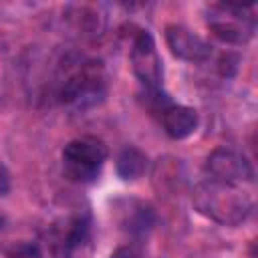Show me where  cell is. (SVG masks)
Instances as JSON below:
<instances>
[{
	"label": "cell",
	"instance_id": "obj_10",
	"mask_svg": "<svg viewBox=\"0 0 258 258\" xmlns=\"http://www.w3.org/2000/svg\"><path fill=\"white\" fill-rule=\"evenodd\" d=\"M161 125L171 139H185L198 129V111L185 105L171 103L161 115Z\"/></svg>",
	"mask_w": 258,
	"mask_h": 258
},
{
	"label": "cell",
	"instance_id": "obj_13",
	"mask_svg": "<svg viewBox=\"0 0 258 258\" xmlns=\"http://www.w3.org/2000/svg\"><path fill=\"white\" fill-rule=\"evenodd\" d=\"M8 258H40L36 244H18L8 252Z\"/></svg>",
	"mask_w": 258,
	"mask_h": 258
},
{
	"label": "cell",
	"instance_id": "obj_8",
	"mask_svg": "<svg viewBox=\"0 0 258 258\" xmlns=\"http://www.w3.org/2000/svg\"><path fill=\"white\" fill-rule=\"evenodd\" d=\"M165 42L177 58L189 62H202L212 52V46L204 38H200L181 24H169L165 28Z\"/></svg>",
	"mask_w": 258,
	"mask_h": 258
},
{
	"label": "cell",
	"instance_id": "obj_4",
	"mask_svg": "<svg viewBox=\"0 0 258 258\" xmlns=\"http://www.w3.org/2000/svg\"><path fill=\"white\" fill-rule=\"evenodd\" d=\"M107 155H109L107 145L101 139H97V137L73 139L62 149V169H64V175L71 181H77V183L93 181L99 175Z\"/></svg>",
	"mask_w": 258,
	"mask_h": 258
},
{
	"label": "cell",
	"instance_id": "obj_14",
	"mask_svg": "<svg viewBox=\"0 0 258 258\" xmlns=\"http://www.w3.org/2000/svg\"><path fill=\"white\" fill-rule=\"evenodd\" d=\"M218 67H220V73L224 77H232L234 71H236V67H238V56H234V54H222Z\"/></svg>",
	"mask_w": 258,
	"mask_h": 258
},
{
	"label": "cell",
	"instance_id": "obj_7",
	"mask_svg": "<svg viewBox=\"0 0 258 258\" xmlns=\"http://www.w3.org/2000/svg\"><path fill=\"white\" fill-rule=\"evenodd\" d=\"M206 171L212 175L210 179L236 183V181H250L252 179V165L250 161L232 147H218L206 159Z\"/></svg>",
	"mask_w": 258,
	"mask_h": 258
},
{
	"label": "cell",
	"instance_id": "obj_16",
	"mask_svg": "<svg viewBox=\"0 0 258 258\" xmlns=\"http://www.w3.org/2000/svg\"><path fill=\"white\" fill-rule=\"evenodd\" d=\"M10 189V175L4 167H0V196H4Z\"/></svg>",
	"mask_w": 258,
	"mask_h": 258
},
{
	"label": "cell",
	"instance_id": "obj_9",
	"mask_svg": "<svg viewBox=\"0 0 258 258\" xmlns=\"http://www.w3.org/2000/svg\"><path fill=\"white\" fill-rule=\"evenodd\" d=\"M115 218L131 236H143L147 234L155 224V212L149 204L139 200H123L115 206Z\"/></svg>",
	"mask_w": 258,
	"mask_h": 258
},
{
	"label": "cell",
	"instance_id": "obj_1",
	"mask_svg": "<svg viewBox=\"0 0 258 258\" xmlns=\"http://www.w3.org/2000/svg\"><path fill=\"white\" fill-rule=\"evenodd\" d=\"M191 204L202 216L222 226L242 224L252 210V200L240 187L216 179L198 183L191 191Z\"/></svg>",
	"mask_w": 258,
	"mask_h": 258
},
{
	"label": "cell",
	"instance_id": "obj_15",
	"mask_svg": "<svg viewBox=\"0 0 258 258\" xmlns=\"http://www.w3.org/2000/svg\"><path fill=\"white\" fill-rule=\"evenodd\" d=\"M111 258H141V252L135 248V246H119Z\"/></svg>",
	"mask_w": 258,
	"mask_h": 258
},
{
	"label": "cell",
	"instance_id": "obj_6",
	"mask_svg": "<svg viewBox=\"0 0 258 258\" xmlns=\"http://www.w3.org/2000/svg\"><path fill=\"white\" fill-rule=\"evenodd\" d=\"M131 67L145 89H157L161 83V58L147 30H137L131 38Z\"/></svg>",
	"mask_w": 258,
	"mask_h": 258
},
{
	"label": "cell",
	"instance_id": "obj_5",
	"mask_svg": "<svg viewBox=\"0 0 258 258\" xmlns=\"http://www.w3.org/2000/svg\"><path fill=\"white\" fill-rule=\"evenodd\" d=\"M250 6L236 4H218L212 8L208 16V26L216 38L228 44H244L252 38L256 22L254 16L248 14Z\"/></svg>",
	"mask_w": 258,
	"mask_h": 258
},
{
	"label": "cell",
	"instance_id": "obj_12",
	"mask_svg": "<svg viewBox=\"0 0 258 258\" xmlns=\"http://www.w3.org/2000/svg\"><path fill=\"white\" fill-rule=\"evenodd\" d=\"M143 103H145V107H147V111H149L151 115H161V113L171 105L169 97H167L159 87H157V89H145Z\"/></svg>",
	"mask_w": 258,
	"mask_h": 258
},
{
	"label": "cell",
	"instance_id": "obj_3",
	"mask_svg": "<svg viewBox=\"0 0 258 258\" xmlns=\"http://www.w3.org/2000/svg\"><path fill=\"white\" fill-rule=\"evenodd\" d=\"M89 218L81 214L52 222L36 244L40 258H71L89 240Z\"/></svg>",
	"mask_w": 258,
	"mask_h": 258
},
{
	"label": "cell",
	"instance_id": "obj_11",
	"mask_svg": "<svg viewBox=\"0 0 258 258\" xmlns=\"http://www.w3.org/2000/svg\"><path fill=\"white\" fill-rule=\"evenodd\" d=\"M147 169V157L137 147H125L117 157V173L123 179H137Z\"/></svg>",
	"mask_w": 258,
	"mask_h": 258
},
{
	"label": "cell",
	"instance_id": "obj_2",
	"mask_svg": "<svg viewBox=\"0 0 258 258\" xmlns=\"http://www.w3.org/2000/svg\"><path fill=\"white\" fill-rule=\"evenodd\" d=\"M105 95V69L99 60L67 62L58 77L56 97L62 105L89 109Z\"/></svg>",
	"mask_w": 258,
	"mask_h": 258
}]
</instances>
